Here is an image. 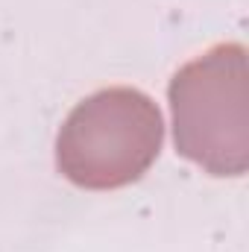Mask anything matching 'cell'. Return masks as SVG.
<instances>
[{
    "mask_svg": "<svg viewBox=\"0 0 249 252\" xmlns=\"http://www.w3.org/2000/svg\"><path fill=\"white\" fill-rule=\"evenodd\" d=\"M164 124L138 88H103L73 106L56 138V164L67 182L112 190L138 182L158 158Z\"/></svg>",
    "mask_w": 249,
    "mask_h": 252,
    "instance_id": "6da1fadb",
    "label": "cell"
},
{
    "mask_svg": "<svg viewBox=\"0 0 249 252\" xmlns=\"http://www.w3.org/2000/svg\"><path fill=\"white\" fill-rule=\"evenodd\" d=\"M173 141L211 176H241L249 164L247 50L217 44L170 79Z\"/></svg>",
    "mask_w": 249,
    "mask_h": 252,
    "instance_id": "7a4b0ae2",
    "label": "cell"
}]
</instances>
